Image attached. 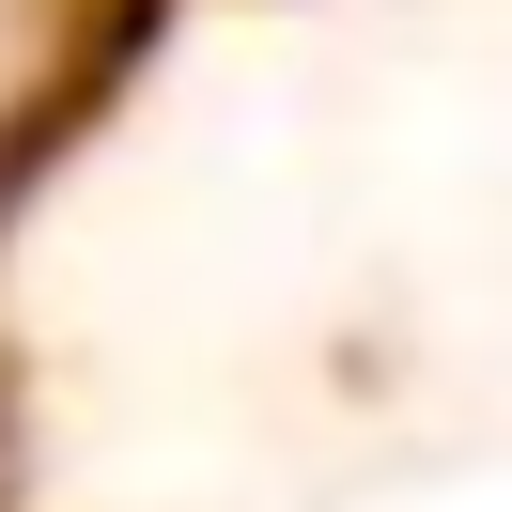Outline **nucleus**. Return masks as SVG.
Returning a JSON list of instances; mask_svg holds the SVG:
<instances>
[{
	"mask_svg": "<svg viewBox=\"0 0 512 512\" xmlns=\"http://www.w3.org/2000/svg\"><path fill=\"white\" fill-rule=\"evenodd\" d=\"M156 47V0H0V233Z\"/></svg>",
	"mask_w": 512,
	"mask_h": 512,
	"instance_id": "1",
	"label": "nucleus"
}]
</instances>
